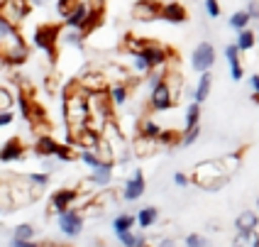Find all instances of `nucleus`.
Listing matches in <instances>:
<instances>
[{
  "label": "nucleus",
  "instance_id": "obj_1",
  "mask_svg": "<svg viewBox=\"0 0 259 247\" xmlns=\"http://www.w3.org/2000/svg\"><path fill=\"white\" fill-rule=\"evenodd\" d=\"M193 179H196V184L203 186V189L215 191L225 184V172H223L220 161H201V164L196 167Z\"/></svg>",
  "mask_w": 259,
  "mask_h": 247
},
{
  "label": "nucleus",
  "instance_id": "obj_2",
  "mask_svg": "<svg viewBox=\"0 0 259 247\" xmlns=\"http://www.w3.org/2000/svg\"><path fill=\"white\" fill-rule=\"evenodd\" d=\"M215 64V49H213V44L210 42H203L196 47V52L191 54V66L196 69V71H210V66Z\"/></svg>",
  "mask_w": 259,
  "mask_h": 247
},
{
  "label": "nucleus",
  "instance_id": "obj_3",
  "mask_svg": "<svg viewBox=\"0 0 259 247\" xmlns=\"http://www.w3.org/2000/svg\"><path fill=\"white\" fill-rule=\"evenodd\" d=\"M59 34H61V27H59V25H42V27H37V32H34V44H37L39 49H44L47 54H54Z\"/></svg>",
  "mask_w": 259,
  "mask_h": 247
},
{
  "label": "nucleus",
  "instance_id": "obj_4",
  "mask_svg": "<svg viewBox=\"0 0 259 247\" xmlns=\"http://www.w3.org/2000/svg\"><path fill=\"white\" fill-rule=\"evenodd\" d=\"M174 98H176V93L166 81H159L157 86L152 88V108L154 110H169L174 105Z\"/></svg>",
  "mask_w": 259,
  "mask_h": 247
},
{
  "label": "nucleus",
  "instance_id": "obj_5",
  "mask_svg": "<svg viewBox=\"0 0 259 247\" xmlns=\"http://www.w3.org/2000/svg\"><path fill=\"white\" fill-rule=\"evenodd\" d=\"M59 228H61V233L69 235V237H76V235L83 230V218H81V213H76V211H64V213H59Z\"/></svg>",
  "mask_w": 259,
  "mask_h": 247
},
{
  "label": "nucleus",
  "instance_id": "obj_6",
  "mask_svg": "<svg viewBox=\"0 0 259 247\" xmlns=\"http://www.w3.org/2000/svg\"><path fill=\"white\" fill-rule=\"evenodd\" d=\"M135 57H140L144 61V66L147 69H154V66H159V64H164L166 61V52L161 49V47H154V44H147V47H142Z\"/></svg>",
  "mask_w": 259,
  "mask_h": 247
},
{
  "label": "nucleus",
  "instance_id": "obj_7",
  "mask_svg": "<svg viewBox=\"0 0 259 247\" xmlns=\"http://www.w3.org/2000/svg\"><path fill=\"white\" fill-rule=\"evenodd\" d=\"M142 193H144V174L135 172L132 179H127V184H125V198L127 201H137Z\"/></svg>",
  "mask_w": 259,
  "mask_h": 247
},
{
  "label": "nucleus",
  "instance_id": "obj_8",
  "mask_svg": "<svg viewBox=\"0 0 259 247\" xmlns=\"http://www.w3.org/2000/svg\"><path fill=\"white\" fill-rule=\"evenodd\" d=\"M161 13V8H159L154 0H140L135 8H132V15L137 17V20H152V17H157Z\"/></svg>",
  "mask_w": 259,
  "mask_h": 247
},
{
  "label": "nucleus",
  "instance_id": "obj_9",
  "mask_svg": "<svg viewBox=\"0 0 259 247\" xmlns=\"http://www.w3.org/2000/svg\"><path fill=\"white\" fill-rule=\"evenodd\" d=\"M73 198H76V191L59 189L57 193L52 196V208H54L57 213H64V211H69V205L73 203Z\"/></svg>",
  "mask_w": 259,
  "mask_h": 247
},
{
  "label": "nucleus",
  "instance_id": "obj_10",
  "mask_svg": "<svg viewBox=\"0 0 259 247\" xmlns=\"http://www.w3.org/2000/svg\"><path fill=\"white\" fill-rule=\"evenodd\" d=\"M22 152H25V147L20 140H10V142H5L3 149H0V161H15V159H22Z\"/></svg>",
  "mask_w": 259,
  "mask_h": 247
},
{
  "label": "nucleus",
  "instance_id": "obj_11",
  "mask_svg": "<svg viewBox=\"0 0 259 247\" xmlns=\"http://www.w3.org/2000/svg\"><path fill=\"white\" fill-rule=\"evenodd\" d=\"M88 17H91L88 5L86 3H78V5H76V10L66 17V22H69V27H83V25L88 22Z\"/></svg>",
  "mask_w": 259,
  "mask_h": 247
},
{
  "label": "nucleus",
  "instance_id": "obj_12",
  "mask_svg": "<svg viewBox=\"0 0 259 247\" xmlns=\"http://www.w3.org/2000/svg\"><path fill=\"white\" fill-rule=\"evenodd\" d=\"M257 213H252V211H242L237 218H235V228H237V233H245V230H254L257 228Z\"/></svg>",
  "mask_w": 259,
  "mask_h": 247
},
{
  "label": "nucleus",
  "instance_id": "obj_13",
  "mask_svg": "<svg viewBox=\"0 0 259 247\" xmlns=\"http://www.w3.org/2000/svg\"><path fill=\"white\" fill-rule=\"evenodd\" d=\"M159 15H161L164 20H169V22H176V25L186 20V10H184V8H181L179 3H171V5L161 8V13H159Z\"/></svg>",
  "mask_w": 259,
  "mask_h": 247
},
{
  "label": "nucleus",
  "instance_id": "obj_14",
  "mask_svg": "<svg viewBox=\"0 0 259 247\" xmlns=\"http://www.w3.org/2000/svg\"><path fill=\"white\" fill-rule=\"evenodd\" d=\"M225 57H228V61H230V73L235 81H240L242 78V66H240V59H237V47L235 44H228L225 47Z\"/></svg>",
  "mask_w": 259,
  "mask_h": 247
},
{
  "label": "nucleus",
  "instance_id": "obj_15",
  "mask_svg": "<svg viewBox=\"0 0 259 247\" xmlns=\"http://www.w3.org/2000/svg\"><path fill=\"white\" fill-rule=\"evenodd\" d=\"M210 84H213V76L205 71L201 76V81H198V88L193 91V103H198V105H201V103L208 98V93H210Z\"/></svg>",
  "mask_w": 259,
  "mask_h": 247
},
{
  "label": "nucleus",
  "instance_id": "obj_16",
  "mask_svg": "<svg viewBox=\"0 0 259 247\" xmlns=\"http://www.w3.org/2000/svg\"><path fill=\"white\" fill-rule=\"evenodd\" d=\"M232 247H259V233L257 230H245L237 233L232 240Z\"/></svg>",
  "mask_w": 259,
  "mask_h": 247
},
{
  "label": "nucleus",
  "instance_id": "obj_17",
  "mask_svg": "<svg viewBox=\"0 0 259 247\" xmlns=\"http://www.w3.org/2000/svg\"><path fill=\"white\" fill-rule=\"evenodd\" d=\"M57 149H59V142H54L49 135H42L37 140V154H42V157H54Z\"/></svg>",
  "mask_w": 259,
  "mask_h": 247
},
{
  "label": "nucleus",
  "instance_id": "obj_18",
  "mask_svg": "<svg viewBox=\"0 0 259 247\" xmlns=\"http://www.w3.org/2000/svg\"><path fill=\"white\" fill-rule=\"evenodd\" d=\"M159 218V211L154 208V205H147V208H142L140 211V216H137V223H140V228L142 230H147L149 225H154Z\"/></svg>",
  "mask_w": 259,
  "mask_h": 247
},
{
  "label": "nucleus",
  "instance_id": "obj_19",
  "mask_svg": "<svg viewBox=\"0 0 259 247\" xmlns=\"http://www.w3.org/2000/svg\"><path fill=\"white\" fill-rule=\"evenodd\" d=\"M132 225H135V218H132L130 213H120V216L113 220V230H115V235L130 233V230H132Z\"/></svg>",
  "mask_w": 259,
  "mask_h": 247
},
{
  "label": "nucleus",
  "instance_id": "obj_20",
  "mask_svg": "<svg viewBox=\"0 0 259 247\" xmlns=\"http://www.w3.org/2000/svg\"><path fill=\"white\" fill-rule=\"evenodd\" d=\"M110 176H113V169H110V164H101L98 169H96V174H91V184H110Z\"/></svg>",
  "mask_w": 259,
  "mask_h": 247
},
{
  "label": "nucleus",
  "instance_id": "obj_21",
  "mask_svg": "<svg viewBox=\"0 0 259 247\" xmlns=\"http://www.w3.org/2000/svg\"><path fill=\"white\" fill-rule=\"evenodd\" d=\"M237 52H247V49H252L254 47V32L252 29H242L240 34H237Z\"/></svg>",
  "mask_w": 259,
  "mask_h": 247
},
{
  "label": "nucleus",
  "instance_id": "obj_22",
  "mask_svg": "<svg viewBox=\"0 0 259 247\" xmlns=\"http://www.w3.org/2000/svg\"><path fill=\"white\" fill-rule=\"evenodd\" d=\"M32 237H34V228L29 223H22V225L15 228L13 240H17V242H32Z\"/></svg>",
  "mask_w": 259,
  "mask_h": 247
},
{
  "label": "nucleus",
  "instance_id": "obj_23",
  "mask_svg": "<svg viewBox=\"0 0 259 247\" xmlns=\"http://www.w3.org/2000/svg\"><path fill=\"white\" fill-rule=\"evenodd\" d=\"M117 240L125 247H144V235H135L132 230H130V233H120Z\"/></svg>",
  "mask_w": 259,
  "mask_h": 247
},
{
  "label": "nucleus",
  "instance_id": "obj_24",
  "mask_svg": "<svg viewBox=\"0 0 259 247\" xmlns=\"http://www.w3.org/2000/svg\"><path fill=\"white\" fill-rule=\"evenodd\" d=\"M198 117H201V105L198 103H191L186 108V130L198 125Z\"/></svg>",
  "mask_w": 259,
  "mask_h": 247
},
{
  "label": "nucleus",
  "instance_id": "obj_25",
  "mask_svg": "<svg viewBox=\"0 0 259 247\" xmlns=\"http://www.w3.org/2000/svg\"><path fill=\"white\" fill-rule=\"evenodd\" d=\"M247 22H249V15H247L245 10H240V13H235V15L230 17V27H235L237 32L247 29Z\"/></svg>",
  "mask_w": 259,
  "mask_h": 247
},
{
  "label": "nucleus",
  "instance_id": "obj_26",
  "mask_svg": "<svg viewBox=\"0 0 259 247\" xmlns=\"http://www.w3.org/2000/svg\"><path fill=\"white\" fill-rule=\"evenodd\" d=\"M159 135H161V130H159L157 122H152V120H147L142 125V137L144 140H157Z\"/></svg>",
  "mask_w": 259,
  "mask_h": 247
},
{
  "label": "nucleus",
  "instance_id": "obj_27",
  "mask_svg": "<svg viewBox=\"0 0 259 247\" xmlns=\"http://www.w3.org/2000/svg\"><path fill=\"white\" fill-rule=\"evenodd\" d=\"M76 5H78V0H59L57 3V13L61 17H69V15L76 10Z\"/></svg>",
  "mask_w": 259,
  "mask_h": 247
},
{
  "label": "nucleus",
  "instance_id": "obj_28",
  "mask_svg": "<svg viewBox=\"0 0 259 247\" xmlns=\"http://www.w3.org/2000/svg\"><path fill=\"white\" fill-rule=\"evenodd\" d=\"M13 108V93L8 88H0V113H10Z\"/></svg>",
  "mask_w": 259,
  "mask_h": 247
},
{
  "label": "nucleus",
  "instance_id": "obj_29",
  "mask_svg": "<svg viewBox=\"0 0 259 247\" xmlns=\"http://www.w3.org/2000/svg\"><path fill=\"white\" fill-rule=\"evenodd\" d=\"M186 247H210V242L201 233H191L186 235Z\"/></svg>",
  "mask_w": 259,
  "mask_h": 247
},
{
  "label": "nucleus",
  "instance_id": "obj_30",
  "mask_svg": "<svg viewBox=\"0 0 259 247\" xmlns=\"http://www.w3.org/2000/svg\"><path fill=\"white\" fill-rule=\"evenodd\" d=\"M81 159L86 161L88 167H93V169H98V167L103 164L101 157H96V154H93V152H88V149H83V152H81Z\"/></svg>",
  "mask_w": 259,
  "mask_h": 247
},
{
  "label": "nucleus",
  "instance_id": "obj_31",
  "mask_svg": "<svg viewBox=\"0 0 259 247\" xmlns=\"http://www.w3.org/2000/svg\"><path fill=\"white\" fill-rule=\"evenodd\" d=\"M110 93H113V103H117V105L127 101V88H125V86H115Z\"/></svg>",
  "mask_w": 259,
  "mask_h": 247
},
{
  "label": "nucleus",
  "instance_id": "obj_32",
  "mask_svg": "<svg viewBox=\"0 0 259 247\" xmlns=\"http://www.w3.org/2000/svg\"><path fill=\"white\" fill-rule=\"evenodd\" d=\"M27 181L34 186H47L49 184V174H27Z\"/></svg>",
  "mask_w": 259,
  "mask_h": 247
},
{
  "label": "nucleus",
  "instance_id": "obj_33",
  "mask_svg": "<svg viewBox=\"0 0 259 247\" xmlns=\"http://www.w3.org/2000/svg\"><path fill=\"white\" fill-rule=\"evenodd\" d=\"M13 34H15V27L0 17V39H8V37H13Z\"/></svg>",
  "mask_w": 259,
  "mask_h": 247
},
{
  "label": "nucleus",
  "instance_id": "obj_34",
  "mask_svg": "<svg viewBox=\"0 0 259 247\" xmlns=\"http://www.w3.org/2000/svg\"><path fill=\"white\" fill-rule=\"evenodd\" d=\"M198 135H201V128H198V125L191 128V130H186V135H184V145H193V142L198 140Z\"/></svg>",
  "mask_w": 259,
  "mask_h": 247
},
{
  "label": "nucleus",
  "instance_id": "obj_35",
  "mask_svg": "<svg viewBox=\"0 0 259 247\" xmlns=\"http://www.w3.org/2000/svg\"><path fill=\"white\" fill-rule=\"evenodd\" d=\"M54 157H59L61 161H71L73 159L71 149H69V147H64V145H59V149H57V154H54Z\"/></svg>",
  "mask_w": 259,
  "mask_h": 247
},
{
  "label": "nucleus",
  "instance_id": "obj_36",
  "mask_svg": "<svg viewBox=\"0 0 259 247\" xmlns=\"http://www.w3.org/2000/svg\"><path fill=\"white\" fill-rule=\"evenodd\" d=\"M205 10L210 17H218L220 15V5H218V0H205Z\"/></svg>",
  "mask_w": 259,
  "mask_h": 247
},
{
  "label": "nucleus",
  "instance_id": "obj_37",
  "mask_svg": "<svg viewBox=\"0 0 259 247\" xmlns=\"http://www.w3.org/2000/svg\"><path fill=\"white\" fill-rule=\"evenodd\" d=\"M64 39H66V42H69V44H81V34H78L76 29H73V32H71V29H69Z\"/></svg>",
  "mask_w": 259,
  "mask_h": 247
},
{
  "label": "nucleus",
  "instance_id": "obj_38",
  "mask_svg": "<svg viewBox=\"0 0 259 247\" xmlns=\"http://www.w3.org/2000/svg\"><path fill=\"white\" fill-rule=\"evenodd\" d=\"M245 13L249 15V20H252V17H259V5L254 3V0H252V3L247 5V10H245Z\"/></svg>",
  "mask_w": 259,
  "mask_h": 247
},
{
  "label": "nucleus",
  "instance_id": "obj_39",
  "mask_svg": "<svg viewBox=\"0 0 259 247\" xmlns=\"http://www.w3.org/2000/svg\"><path fill=\"white\" fill-rule=\"evenodd\" d=\"M174 184L184 189V186H188V176L186 174H176V176H174Z\"/></svg>",
  "mask_w": 259,
  "mask_h": 247
},
{
  "label": "nucleus",
  "instance_id": "obj_40",
  "mask_svg": "<svg viewBox=\"0 0 259 247\" xmlns=\"http://www.w3.org/2000/svg\"><path fill=\"white\" fill-rule=\"evenodd\" d=\"M10 122H13V113H0V128L10 125Z\"/></svg>",
  "mask_w": 259,
  "mask_h": 247
},
{
  "label": "nucleus",
  "instance_id": "obj_41",
  "mask_svg": "<svg viewBox=\"0 0 259 247\" xmlns=\"http://www.w3.org/2000/svg\"><path fill=\"white\" fill-rule=\"evenodd\" d=\"M249 86H252V91H254V96L259 98V76H252V78H249Z\"/></svg>",
  "mask_w": 259,
  "mask_h": 247
},
{
  "label": "nucleus",
  "instance_id": "obj_42",
  "mask_svg": "<svg viewBox=\"0 0 259 247\" xmlns=\"http://www.w3.org/2000/svg\"><path fill=\"white\" fill-rule=\"evenodd\" d=\"M159 247H176V242H174L171 237H164V240L159 242Z\"/></svg>",
  "mask_w": 259,
  "mask_h": 247
},
{
  "label": "nucleus",
  "instance_id": "obj_43",
  "mask_svg": "<svg viewBox=\"0 0 259 247\" xmlns=\"http://www.w3.org/2000/svg\"><path fill=\"white\" fill-rule=\"evenodd\" d=\"M13 247H37L34 242H17V240H13Z\"/></svg>",
  "mask_w": 259,
  "mask_h": 247
},
{
  "label": "nucleus",
  "instance_id": "obj_44",
  "mask_svg": "<svg viewBox=\"0 0 259 247\" xmlns=\"http://www.w3.org/2000/svg\"><path fill=\"white\" fill-rule=\"evenodd\" d=\"M32 3H37V5H42V3H47V0H32Z\"/></svg>",
  "mask_w": 259,
  "mask_h": 247
},
{
  "label": "nucleus",
  "instance_id": "obj_45",
  "mask_svg": "<svg viewBox=\"0 0 259 247\" xmlns=\"http://www.w3.org/2000/svg\"><path fill=\"white\" fill-rule=\"evenodd\" d=\"M257 211H259V198H257Z\"/></svg>",
  "mask_w": 259,
  "mask_h": 247
}]
</instances>
